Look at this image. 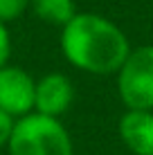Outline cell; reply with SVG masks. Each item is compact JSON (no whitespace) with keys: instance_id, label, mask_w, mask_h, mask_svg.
Segmentation results:
<instances>
[{"instance_id":"6da1fadb","label":"cell","mask_w":153,"mask_h":155,"mask_svg":"<svg viewBox=\"0 0 153 155\" xmlns=\"http://www.w3.org/2000/svg\"><path fill=\"white\" fill-rule=\"evenodd\" d=\"M61 52L70 65L88 74H117L131 54V43L122 27L99 14H77L61 27Z\"/></svg>"},{"instance_id":"7a4b0ae2","label":"cell","mask_w":153,"mask_h":155,"mask_svg":"<svg viewBox=\"0 0 153 155\" xmlns=\"http://www.w3.org/2000/svg\"><path fill=\"white\" fill-rule=\"evenodd\" d=\"M9 155H75L70 133L56 117L29 113L16 119L7 144Z\"/></svg>"},{"instance_id":"3957f363","label":"cell","mask_w":153,"mask_h":155,"mask_svg":"<svg viewBox=\"0 0 153 155\" xmlns=\"http://www.w3.org/2000/svg\"><path fill=\"white\" fill-rule=\"evenodd\" d=\"M117 92L126 110H153V45L131 50L117 72Z\"/></svg>"},{"instance_id":"277c9868","label":"cell","mask_w":153,"mask_h":155,"mask_svg":"<svg viewBox=\"0 0 153 155\" xmlns=\"http://www.w3.org/2000/svg\"><path fill=\"white\" fill-rule=\"evenodd\" d=\"M36 81L18 65L0 68V110L14 119L34 113Z\"/></svg>"},{"instance_id":"5b68a950","label":"cell","mask_w":153,"mask_h":155,"mask_svg":"<svg viewBox=\"0 0 153 155\" xmlns=\"http://www.w3.org/2000/svg\"><path fill=\"white\" fill-rule=\"evenodd\" d=\"M75 101L72 81L61 72H50L36 81V97H34V113L59 117L68 113Z\"/></svg>"},{"instance_id":"8992f818","label":"cell","mask_w":153,"mask_h":155,"mask_svg":"<svg viewBox=\"0 0 153 155\" xmlns=\"http://www.w3.org/2000/svg\"><path fill=\"white\" fill-rule=\"evenodd\" d=\"M119 137L133 155H153V110H126L119 119Z\"/></svg>"},{"instance_id":"52a82bcc","label":"cell","mask_w":153,"mask_h":155,"mask_svg":"<svg viewBox=\"0 0 153 155\" xmlns=\"http://www.w3.org/2000/svg\"><path fill=\"white\" fill-rule=\"evenodd\" d=\"M29 9L36 14V18L56 27H65L77 16L75 0H32Z\"/></svg>"},{"instance_id":"ba28073f","label":"cell","mask_w":153,"mask_h":155,"mask_svg":"<svg viewBox=\"0 0 153 155\" xmlns=\"http://www.w3.org/2000/svg\"><path fill=\"white\" fill-rule=\"evenodd\" d=\"M32 0H0V23H12L29 9Z\"/></svg>"},{"instance_id":"9c48e42d","label":"cell","mask_w":153,"mask_h":155,"mask_svg":"<svg viewBox=\"0 0 153 155\" xmlns=\"http://www.w3.org/2000/svg\"><path fill=\"white\" fill-rule=\"evenodd\" d=\"M14 124H16L14 117H9L7 113L0 110V148H5L9 144V137L14 133Z\"/></svg>"},{"instance_id":"30bf717a","label":"cell","mask_w":153,"mask_h":155,"mask_svg":"<svg viewBox=\"0 0 153 155\" xmlns=\"http://www.w3.org/2000/svg\"><path fill=\"white\" fill-rule=\"evenodd\" d=\"M9 54H12V38H9L7 25H5V23H0V68H5V65H7Z\"/></svg>"}]
</instances>
